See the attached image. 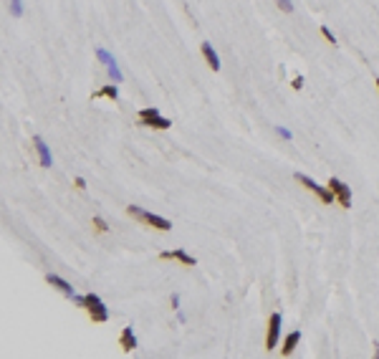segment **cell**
Segmentation results:
<instances>
[{
    "mask_svg": "<svg viewBox=\"0 0 379 359\" xmlns=\"http://www.w3.org/2000/svg\"><path fill=\"white\" fill-rule=\"evenodd\" d=\"M126 213L131 215V218H137L139 223H144V225H152L154 230H172V223L167 220V218H162V215H154V213H147V210H142V207H137V205H129L126 207Z\"/></svg>",
    "mask_w": 379,
    "mask_h": 359,
    "instance_id": "6da1fadb",
    "label": "cell"
},
{
    "mask_svg": "<svg viewBox=\"0 0 379 359\" xmlns=\"http://www.w3.org/2000/svg\"><path fill=\"white\" fill-rule=\"evenodd\" d=\"M139 124L142 126H152V129H169V126H172V121L165 119L160 114V109H154V107L139 109Z\"/></svg>",
    "mask_w": 379,
    "mask_h": 359,
    "instance_id": "7a4b0ae2",
    "label": "cell"
},
{
    "mask_svg": "<svg viewBox=\"0 0 379 359\" xmlns=\"http://www.w3.org/2000/svg\"><path fill=\"white\" fill-rule=\"evenodd\" d=\"M84 309L88 311L91 321H96V324H104V321L109 319V311H106L104 301L96 296V293H86V304H84Z\"/></svg>",
    "mask_w": 379,
    "mask_h": 359,
    "instance_id": "3957f363",
    "label": "cell"
},
{
    "mask_svg": "<svg viewBox=\"0 0 379 359\" xmlns=\"http://www.w3.org/2000/svg\"><path fill=\"white\" fill-rule=\"evenodd\" d=\"M296 180H298V182H301V185H303L306 190H311V193H314V195H316V198H319V200H321L324 205H331L334 200H337V198H334V193H331L329 187H321V185H319L316 180H311L308 175H296Z\"/></svg>",
    "mask_w": 379,
    "mask_h": 359,
    "instance_id": "277c9868",
    "label": "cell"
},
{
    "mask_svg": "<svg viewBox=\"0 0 379 359\" xmlns=\"http://www.w3.org/2000/svg\"><path fill=\"white\" fill-rule=\"evenodd\" d=\"M326 187L334 193V198H337V202H339L341 207H351V187H349L346 182H341L339 177H331Z\"/></svg>",
    "mask_w": 379,
    "mask_h": 359,
    "instance_id": "5b68a950",
    "label": "cell"
},
{
    "mask_svg": "<svg viewBox=\"0 0 379 359\" xmlns=\"http://www.w3.org/2000/svg\"><path fill=\"white\" fill-rule=\"evenodd\" d=\"M278 336H281V314H271L268 334H265V349L268 352H273V347H278Z\"/></svg>",
    "mask_w": 379,
    "mask_h": 359,
    "instance_id": "8992f818",
    "label": "cell"
},
{
    "mask_svg": "<svg viewBox=\"0 0 379 359\" xmlns=\"http://www.w3.org/2000/svg\"><path fill=\"white\" fill-rule=\"evenodd\" d=\"M160 258H162V261H177V263H182V266H187V268L197 266V261H195L192 256H187V253H185L182 248H174V250H162V253H160Z\"/></svg>",
    "mask_w": 379,
    "mask_h": 359,
    "instance_id": "52a82bcc",
    "label": "cell"
},
{
    "mask_svg": "<svg viewBox=\"0 0 379 359\" xmlns=\"http://www.w3.org/2000/svg\"><path fill=\"white\" fill-rule=\"evenodd\" d=\"M119 347L126 354L137 349V336H134V331H131V326H124L122 329V334H119Z\"/></svg>",
    "mask_w": 379,
    "mask_h": 359,
    "instance_id": "ba28073f",
    "label": "cell"
},
{
    "mask_svg": "<svg viewBox=\"0 0 379 359\" xmlns=\"http://www.w3.org/2000/svg\"><path fill=\"white\" fill-rule=\"evenodd\" d=\"M46 281H48L51 286H56V288L63 293V296H69V299H74V296H76V293H74V286H69V283H66L61 276H56V273H48Z\"/></svg>",
    "mask_w": 379,
    "mask_h": 359,
    "instance_id": "9c48e42d",
    "label": "cell"
},
{
    "mask_svg": "<svg viewBox=\"0 0 379 359\" xmlns=\"http://www.w3.org/2000/svg\"><path fill=\"white\" fill-rule=\"evenodd\" d=\"M298 339H301V331H298V329H294V331H291V334H288L286 339H283L281 354H283V357H291V354H294V349H296V344H298Z\"/></svg>",
    "mask_w": 379,
    "mask_h": 359,
    "instance_id": "30bf717a",
    "label": "cell"
},
{
    "mask_svg": "<svg viewBox=\"0 0 379 359\" xmlns=\"http://www.w3.org/2000/svg\"><path fill=\"white\" fill-rule=\"evenodd\" d=\"M33 144H36V150H38V155H41V167H51V152H48L46 142H43L41 137H36Z\"/></svg>",
    "mask_w": 379,
    "mask_h": 359,
    "instance_id": "8fae6325",
    "label": "cell"
},
{
    "mask_svg": "<svg viewBox=\"0 0 379 359\" xmlns=\"http://www.w3.org/2000/svg\"><path fill=\"white\" fill-rule=\"evenodd\" d=\"M200 48H203V56H205V61H208V66H210L212 71H217V69H220V58H217V53L212 51V46H210V43H203Z\"/></svg>",
    "mask_w": 379,
    "mask_h": 359,
    "instance_id": "7c38bea8",
    "label": "cell"
},
{
    "mask_svg": "<svg viewBox=\"0 0 379 359\" xmlns=\"http://www.w3.org/2000/svg\"><path fill=\"white\" fill-rule=\"evenodd\" d=\"M99 96H106V99H111V101H114V99L119 96V89H117V83H106V86H101V89L94 94V99H99Z\"/></svg>",
    "mask_w": 379,
    "mask_h": 359,
    "instance_id": "4fadbf2b",
    "label": "cell"
},
{
    "mask_svg": "<svg viewBox=\"0 0 379 359\" xmlns=\"http://www.w3.org/2000/svg\"><path fill=\"white\" fill-rule=\"evenodd\" d=\"M10 13H13L15 18L23 15V5H20V0H10Z\"/></svg>",
    "mask_w": 379,
    "mask_h": 359,
    "instance_id": "5bb4252c",
    "label": "cell"
},
{
    "mask_svg": "<svg viewBox=\"0 0 379 359\" xmlns=\"http://www.w3.org/2000/svg\"><path fill=\"white\" fill-rule=\"evenodd\" d=\"M94 228L99 230V233H106V230H109V225H106V223H104V218H99V215L94 218Z\"/></svg>",
    "mask_w": 379,
    "mask_h": 359,
    "instance_id": "9a60e30c",
    "label": "cell"
},
{
    "mask_svg": "<svg viewBox=\"0 0 379 359\" xmlns=\"http://www.w3.org/2000/svg\"><path fill=\"white\" fill-rule=\"evenodd\" d=\"M276 3H278V8H281L283 13H291V10H294V3H291V0H276Z\"/></svg>",
    "mask_w": 379,
    "mask_h": 359,
    "instance_id": "2e32d148",
    "label": "cell"
},
{
    "mask_svg": "<svg viewBox=\"0 0 379 359\" xmlns=\"http://www.w3.org/2000/svg\"><path fill=\"white\" fill-rule=\"evenodd\" d=\"M321 33H324V38L329 40V43H334V46H337V36H334V33H331L326 26H321Z\"/></svg>",
    "mask_w": 379,
    "mask_h": 359,
    "instance_id": "e0dca14e",
    "label": "cell"
},
{
    "mask_svg": "<svg viewBox=\"0 0 379 359\" xmlns=\"http://www.w3.org/2000/svg\"><path fill=\"white\" fill-rule=\"evenodd\" d=\"M276 132H278L283 139H291V132H288V129H283V126H276Z\"/></svg>",
    "mask_w": 379,
    "mask_h": 359,
    "instance_id": "ac0fdd59",
    "label": "cell"
},
{
    "mask_svg": "<svg viewBox=\"0 0 379 359\" xmlns=\"http://www.w3.org/2000/svg\"><path fill=\"white\" fill-rule=\"evenodd\" d=\"M301 86H303V79L296 76V79H294V89H301Z\"/></svg>",
    "mask_w": 379,
    "mask_h": 359,
    "instance_id": "d6986e66",
    "label": "cell"
},
{
    "mask_svg": "<svg viewBox=\"0 0 379 359\" xmlns=\"http://www.w3.org/2000/svg\"><path fill=\"white\" fill-rule=\"evenodd\" d=\"M76 187H79V190H84V187H86V182H84V177H76Z\"/></svg>",
    "mask_w": 379,
    "mask_h": 359,
    "instance_id": "ffe728a7",
    "label": "cell"
},
{
    "mask_svg": "<svg viewBox=\"0 0 379 359\" xmlns=\"http://www.w3.org/2000/svg\"><path fill=\"white\" fill-rule=\"evenodd\" d=\"M377 89H379V79H377Z\"/></svg>",
    "mask_w": 379,
    "mask_h": 359,
    "instance_id": "44dd1931",
    "label": "cell"
}]
</instances>
